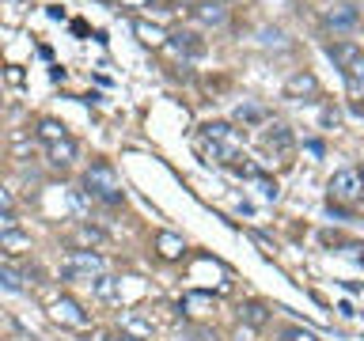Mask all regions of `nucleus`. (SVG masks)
Instances as JSON below:
<instances>
[{"mask_svg": "<svg viewBox=\"0 0 364 341\" xmlns=\"http://www.w3.org/2000/svg\"><path fill=\"white\" fill-rule=\"evenodd\" d=\"M84 186L91 197L107 201V205H122L125 201V190H122V178L118 170H114L110 163H91L87 175H84Z\"/></svg>", "mask_w": 364, "mask_h": 341, "instance_id": "obj_1", "label": "nucleus"}, {"mask_svg": "<svg viewBox=\"0 0 364 341\" xmlns=\"http://www.w3.org/2000/svg\"><path fill=\"white\" fill-rule=\"evenodd\" d=\"M364 197V175L357 167H341L334 178H330V205H353Z\"/></svg>", "mask_w": 364, "mask_h": 341, "instance_id": "obj_2", "label": "nucleus"}, {"mask_svg": "<svg viewBox=\"0 0 364 341\" xmlns=\"http://www.w3.org/2000/svg\"><path fill=\"white\" fill-rule=\"evenodd\" d=\"M102 269H107V261H102L95 250H68L65 258V277H102Z\"/></svg>", "mask_w": 364, "mask_h": 341, "instance_id": "obj_3", "label": "nucleus"}, {"mask_svg": "<svg viewBox=\"0 0 364 341\" xmlns=\"http://www.w3.org/2000/svg\"><path fill=\"white\" fill-rule=\"evenodd\" d=\"M284 95L289 99H311V95H318V80L311 72H296V76L284 80Z\"/></svg>", "mask_w": 364, "mask_h": 341, "instance_id": "obj_4", "label": "nucleus"}, {"mask_svg": "<svg viewBox=\"0 0 364 341\" xmlns=\"http://www.w3.org/2000/svg\"><path fill=\"white\" fill-rule=\"evenodd\" d=\"M326 53L334 57V61H338L341 68H349V65L357 61V57H360L364 50H360V45H353V42H330V45H326Z\"/></svg>", "mask_w": 364, "mask_h": 341, "instance_id": "obj_5", "label": "nucleus"}, {"mask_svg": "<svg viewBox=\"0 0 364 341\" xmlns=\"http://www.w3.org/2000/svg\"><path fill=\"white\" fill-rule=\"evenodd\" d=\"M53 318H61V323H68V326H84L87 323V315L80 311L73 300H57L53 303Z\"/></svg>", "mask_w": 364, "mask_h": 341, "instance_id": "obj_6", "label": "nucleus"}, {"mask_svg": "<svg viewBox=\"0 0 364 341\" xmlns=\"http://www.w3.org/2000/svg\"><path fill=\"white\" fill-rule=\"evenodd\" d=\"M357 19H360V11L353 8V4H334V8L326 11V23H330V27H353Z\"/></svg>", "mask_w": 364, "mask_h": 341, "instance_id": "obj_7", "label": "nucleus"}, {"mask_svg": "<svg viewBox=\"0 0 364 341\" xmlns=\"http://www.w3.org/2000/svg\"><path fill=\"white\" fill-rule=\"evenodd\" d=\"M50 159H53V167H68V163H73V159H76V141H73V136L50 144Z\"/></svg>", "mask_w": 364, "mask_h": 341, "instance_id": "obj_8", "label": "nucleus"}, {"mask_svg": "<svg viewBox=\"0 0 364 341\" xmlns=\"http://www.w3.org/2000/svg\"><path fill=\"white\" fill-rule=\"evenodd\" d=\"M266 144L273 148V152L289 156V152H292V133H289V125H273V129L266 133Z\"/></svg>", "mask_w": 364, "mask_h": 341, "instance_id": "obj_9", "label": "nucleus"}, {"mask_svg": "<svg viewBox=\"0 0 364 341\" xmlns=\"http://www.w3.org/2000/svg\"><path fill=\"white\" fill-rule=\"evenodd\" d=\"M171 45H175L178 53H186V57H198L205 45L198 42V34H190V31H178V34H171Z\"/></svg>", "mask_w": 364, "mask_h": 341, "instance_id": "obj_10", "label": "nucleus"}, {"mask_svg": "<svg viewBox=\"0 0 364 341\" xmlns=\"http://www.w3.org/2000/svg\"><path fill=\"white\" fill-rule=\"evenodd\" d=\"M239 318H243L247 326H266V318H269V307H266V303H247L243 311H239Z\"/></svg>", "mask_w": 364, "mask_h": 341, "instance_id": "obj_11", "label": "nucleus"}, {"mask_svg": "<svg viewBox=\"0 0 364 341\" xmlns=\"http://www.w3.org/2000/svg\"><path fill=\"white\" fill-rule=\"evenodd\" d=\"M156 247H159V254H164V258H178L182 250H186V243H182L178 235H171V232L159 235V239H156Z\"/></svg>", "mask_w": 364, "mask_h": 341, "instance_id": "obj_12", "label": "nucleus"}, {"mask_svg": "<svg viewBox=\"0 0 364 341\" xmlns=\"http://www.w3.org/2000/svg\"><path fill=\"white\" fill-rule=\"evenodd\" d=\"M193 16H198L201 23H213V27H220V23L228 19V11H224L220 4H198V8H193Z\"/></svg>", "mask_w": 364, "mask_h": 341, "instance_id": "obj_13", "label": "nucleus"}, {"mask_svg": "<svg viewBox=\"0 0 364 341\" xmlns=\"http://www.w3.org/2000/svg\"><path fill=\"white\" fill-rule=\"evenodd\" d=\"M0 288H8V292H27V284H23V273L11 269V266H0Z\"/></svg>", "mask_w": 364, "mask_h": 341, "instance_id": "obj_14", "label": "nucleus"}, {"mask_svg": "<svg viewBox=\"0 0 364 341\" xmlns=\"http://www.w3.org/2000/svg\"><path fill=\"white\" fill-rule=\"evenodd\" d=\"M38 136H42V141H46V144H57V141H65V136H68V133H65V125H61V121H53V118H46V121L38 125Z\"/></svg>", "mask_w": 364, "mask_h": 341, "instance_id": "obj_15", "label": "nucleus"}, {"mask_svg": "<svg viewBox=\"0 0 364 341\" xmlns=\"http://www.w3.org/2000/svg\"><path fill=\"white\" fill-rule=\"evenodd\" d=\"M95 296L99 300H118V277H95Z\"/></svg>", "mask_w": 364, "mask_h": 341, "instance_id": "obj_16", "label": "nucleus"}, {"mask_svg": "<svg viewBox=\"0 0 364 341\" xmlns=\"http://www.w3.org/2000/svg\"><path fill=\"white\" fill-rule=\"evenodd\" d=\"M346 76H349V87H353V91H364V53L346 68Z\"/></svg>", "mask_w": 364, "mask_h": 341, "instance_id": "obj_17", "label": "nucleus"}, {"mask_svg": "<svg viewBox=\"0 0 364 341\" xmlns=\"http://www.w3.org/2000/svg\"><path fill=\"white\" fill-rule=\"evenodd\" d=\"M136 34H141V42H148V45H159V42H164L167 38V34L164 31H159V27H148V23H136V27H133Z\"/></svg>", "mask_w": 364, "mask_h": 341, "instance_id": "obj_18", "label": "nucleus"}, {"mask_svg": "<svg viewBox=\"0 0 364 341\" xmlns=\"http://www.w3.org/2000/svg\"><path fill=\"white\" fill-rule=\"evenodd\" d=\"M8 232H19V220L11 212H0V235H8Z\"/></svg>", "mask_w": 364, "mask_h": 341, "instance_id": "obj_19", "label": "nucleus"}, {"mask_svg": "<svg viewBox=\"0 0 364 341\" xmlns=\"http://www.w3.org/2000/svg\"><path fill=\"white\" fill-rule=\"evenodd\" d=\"M239 118H247V121H258V118H266V110H262V107H239Z\"/></svg>", "mask_w": 364, "mask_h": 341, "instance_id": "obj_20", "label": "nucleus"}, {"mask_svg": "<svg viewBox=\"0 0 364 341\" xmlns=\"http://www.w3.org/2000/svg\"><path fill=\"white\" fill-rule=\"evenodd\" d=\"M338 121H341V114H338L334 107H326V110H323V125L330 129V125H338Z\"/></svg>", "mask_w": 364, "mask_h": 341, "instance_id": "obj_21", "label": "nucleus"}, {"mask_svg": "<svg viewBox=\"0 0 364 341\" xmlns=\"http://www.w3.org/2000/svg\"><path fill=\"white\" fill-rule=\"evenodd\" d=\"M0 212H11V193L0 186Z\"/></svg>", "mask_w": 364, "mask_h": 341, "instance_id": "obj_22", "label": "nucleus"}, {"mask_svg": "<svg viewBox=\"0 0 364 341\" xmlns=\"http://www.w3.org/2000/svg\"><path fill=\"white\" fill-rule=\"evenodd\" d=\"M289 341H315V337L307 334V330H304V334H300V330H292V334H289Z\"/></svg>", "mask_w": 364, "mask_h": 341, "instance_id": "obj_23", "label": "nucleus"}, {"mask_svg": "<svg viewBox=\"0 0 364 341\" xmlns=\"http://www.w3.org/2000/svg\"><path fill=\"white\" fill-rule=\"evenodd\" d=\"M107 341H136V337H125V334H122V337H107Z\"/></svg>", "mask_w": 364, "mask_h": 341, "instance_id": "obj_24", "label": "nucleus"}, {"mask_svg": "<svg viewBox=\"0 0 364 341\" xmlns=\"http://www.w3.org/2000/svg\"><path fill=\"white\" fill-rule=\"evenodd\" d=\"M353 110H357V114H364V102H353Z\"/></svg>", "mask_w": 364, "mask_h": 341, "instance_id": "obj_25", "label": "nucleus"}, {"mask_svg": "<svg viewBox=\"0 0 364 341\" xmlns=\"http://www.w3.org/2000/svg\"><path fill=\"white\" fill-rule=\"evenodd\" d=\"M357 209H360V212H364V197H360V201H357Z\"/></svg>", "mask_w": 364, "mask_h": 341, "instance_id": "obj_26", "label": "nucleus"}, {"mask_svg": "<svg viewBox=\"0 0 364 341\" xmlns=\"http://www.w3.org/2000/svg\"><path fill=\"white\" fill-rule=\"evenodd\" d=\"M213 4H220V0H213Z\"/></svg>", "mask_w": 364, "mask_h": 341, "instance_id": "obj_27", "label": "nucleus"}]
</instances>
